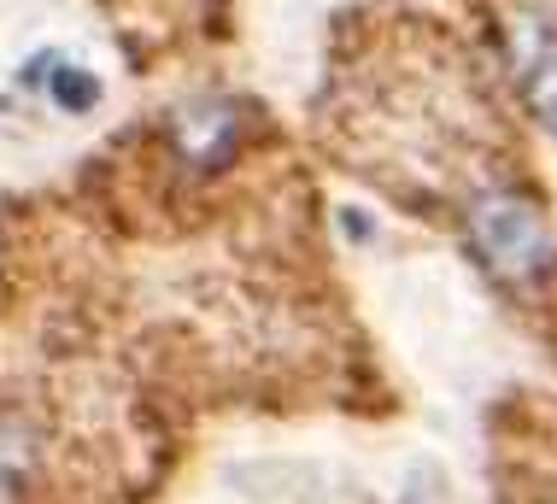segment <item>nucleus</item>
Instances as JSON below:
<instances>
[{
	"label": "nucleus",
	"instance_id": "f257e3e1",
	"mask_svg": "<svg viewBox=\"0 0 557 504\" xmlns=\"http://www.w3.org/2000/svg\"><path fill=\"white\" fill-rule=\"evenodd\" d=\"M463 229H470L475 258L517 294H540L557 276V235L546 206L534 200L522 182L487 176L463 200Z\"/></svg>",
	"mask_w": 557,
	"mask_h": 504
},
{
	"label": "nucleus",
	"instance_id": "f03ea898",
	"mask_svg": "<svg viewBox=\"0 0 557 504\" xmlns=\"http://www.w3.org/2000/svg\"><path fill=\"white\" fill-rule=\"evenodd\" d=\"M493 48L499 65L529 106V118L557 135V7L546 0H499L493 12Z\"/></svg>",
	"mask_w": 557,
	"mask_h": 504
},
{
	"label": "nucleus",
	"instance_id": "7ed1b4c3",
	"mask_svg": "<svg viewBox=\"0 0 557 504\" xmlns=\"http://www.w3.org/2000/svg\"><path fill=\"white\" fill-rule=\"evenodd\" d=\"M252 135V106L230 88H200L164 112V152L183 176H223Z\"/></svg>",
	"mask_w": 557,
	"mask_h": 504
},
{
	"label": "nucleus",
	"instance_id": "20e7f679",
	"mask_svg": "<svg viewBox=\"0 0 557 504\" xmlns=\"http://www.w3.org/2000/svg\"><path fill=\"white\" fill-rule=\"evenodd\" d=\"M36 95H48V106L59 118H88V112H100V100H107V83H100V71L77 65V59L59 48V59L48 65Z\"/></svg>",
	"mask_w": 557,
	"mask_h": 504
},
{
	"label": "nucleus",
	"instance_id": "39448f33",
	"mask_svg": "<svg viewBox=\"0 0 557 504\" xmlns=\"http://www.w3.org/2000/svg\"><path fill=\"white\" fill-rule=\"evenodd\" d=\"M552 504H557V499H552Z\"/></svg>",
	"mask_w": 557,
	"mask_h": 504
}]
</instances>
